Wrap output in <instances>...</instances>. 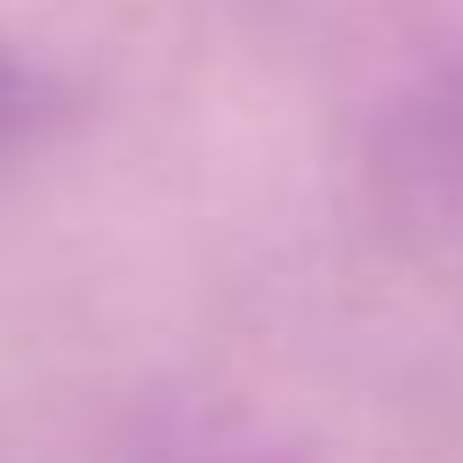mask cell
Here are the masks:
<instances>
[{"label": "cell", "mask_w": 463, "mask_h": 463, "mask_svg": "<svg viewBox=\"0 0 463 463\" xmlns=\"http://www.w3.org/2000/svg\"><path fill=\"white\" fill-rule=\"evenodd\" d=\"M449 145H456V159H463V58H456V72H449Z\"/></svg>", "instance_id": "6da1fadb"}]
</instances>
